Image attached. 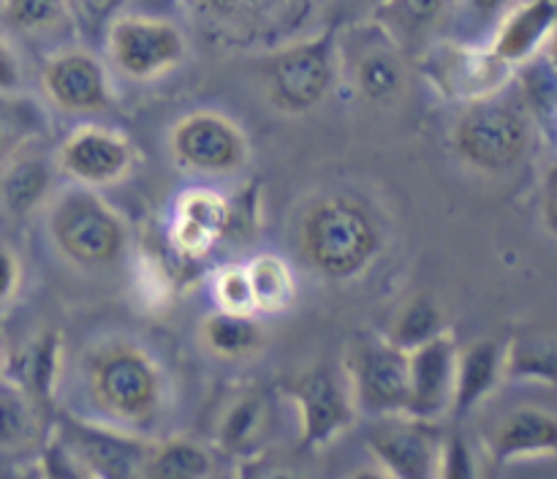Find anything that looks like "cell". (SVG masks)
I'll list each match as a JSON object with an SVG mask.
<instances>
[{
  "label": "cell",
  "mask_w": 557,
  "mask_h": 479,
  "mask_svg": "<svg viewBox=\"0 0 557 479\" xmlns=\"http://www.w3.org/2000/svg\"><path fill=\"white\" fill-rule=\"evenodd\" d=\"M341 41V69L354 90L375 107L400 101L408 87V65L392 36L381 27H357Z\"/></svg>",
  "instance_id": "12"
},
{
  "label": "cell",
  "mask_w": 557,
  "mask_h": 479,
  "mask_svg": "<svg viewBox=\"0 0 557 479\" xmlns=\"http://www.w3.org/2000/svg\"><path fill=\"white\" fill-rule=\"evenodd\" d=\"M444 330V310H441L438 299L428 292H417L395 310L389 330H386V341L408 352V348L430 341V337H435Z\"/></svg>",
  "instance_id": "29"
},
{
  "label": "cell",
  "mask_w": 557,
  "mask_h": 479,
  "mask_svg": "<svg viewBox=\"0 0 557 479\" xmlns=\"http://www.w3.org/2000/svg\"><path fill=\"white\" fill-rule=\"evenodd\" d=\"M384 234L373 212L354 196L315 199L299 221V250L310 270L330 281H351L381 254Z\"/></svg>",
  "instance_id": "2"
},
{
  "label": "cell",
  "mask_w": 557,
  "mask_h": 479,
  "mask_svg": "<svg viewBox=\"0 0 557 479\" xmlns=\"http://www.w3.org/2000/svg\"><path fill=\"white\" fill-rule=\"evenodd\" d=\"M493 65H504L500 60L487 54V60H479L476 54L468 49H444L435 52L428 63V74L433 76L435 85L455 98H473L476 101V90H487V76Z\"/></svg>",
  "instance_id": "27"
},
{
  "label": "cell",
  "mask_w": 557,
  "mask_h": 479,
  "mask_svg": "<svg viewBox=\"0 0 557 479\" xmlns=\"http://www.w3.org/2000/svg\"><path fill=\"white\" fill-rule=\"evenodd\" d=\"M215 474V455L210 446L194 439L150 441L139 477L150 479H201Z\"/></svg>",
  "instance_id": "24"
},
{
  "label": "cell",
  "mask_w": 557,
  "mask_h": 479,
  "mask_svg": "<svg viewBox=\"0 0 557 479\" xmlns=\"http://www.w3.org/2000/svg\"><path fill=\"white\" fill-rule=\"evenodd\" d=\"M457 352L449 330L408 348V417L435 422L451 412Z\"/></svg>",
  "instance_id": "15"
},
{
  "label": "cell",
  "mask_w": 557,
  "mask_h": 479,
  "mask_svg": "<svg viewBox=\"0 0 557 479\" xmlns=\"http://www.w3.org/2000/svg\"><path fill=\"white\" fill-rule=\"evenodd\" d=\"M199 341L212 357L239 363V359L256 357L264 348L267 332L259 314H234V310L215 308L201 319Z\"/></svg>",
  "instance_id": "22"
},
{
  "label": "cell",
  "mask_w": 557,
  "mask_h": 479,
  "mask_svg": "<svg viewBox=\"0 0 557 479\" xmlns=\"http://www.w3.org/2000/svg\"><path fill=\"white\" fill-rule=\"evenodd\" d=\"M63 441L85 477H134L141 471L150 441L112 425H90L71 419Z\"/></svg>",
  "instance_id": "16"
},
{
  "label": "cell",
  "mask_w": 557,
  "mask_h": 479,
  "mask_svg": "<svg viewBox=\"0 0 557 479\" xmlns=\"http://www.w3.org/2000/svg\"><path fill=\"white\" fill-rule=\"evenodd\" d=\"M3 365H5V352H3V346H0V370H3Z\"/></svg>",
  "instance_id": "41"
},
{
  "label": "cell",
  "mask_w": 557,
  "mask_h": 479,
  "mask_svg": "<svg viewBox=\"0 0 557 479\" xmlns=\"http://www.w3.org/2000/svg\"><path fill=\"white\" fill-rule=\"evenodd\" d=\"M212 299H215V308L234 310V314H256L253 292H250L245 265H228L215 272V278H212Z\"/></svg>",
  "instance_id": "32"
},
{
  "label": "cell",
  "mask_w": 557,
  "mask_h": 479,
  "mask_svg": "<svg viewBox=\"0 0 557 479\" xmlns=\"http://www.w3.org/2000/svg\"><path fill=\"white\" fill-rule=\"evenodd\" d=\"M473 468L468 463V450L462 441H449L441 446V466L438 477H471Z\"/></svg>",
  "instance_id": "37"
},
{
  "label": "cell",
  "mask_w": 557,
  "mask_h": 479,
  "mask_svg": "<svg viewBox=\"0 0 557 479\" xmlns=\"http://www.w3.org/2000/svg\"><path fill=\"white\" fill-rule=\"evenodd\" d=\"M54 167L30 147L0 167V210L11 218H27L52 199Z\"/></svg>",
  "instance_id": "21"
},
{
  "label": "cell",
  "mask_w": 557,
  "mask_h": 479,
  "mask_svg": "<svg viewBox=\"0 0 557 479\" xmlns=\"http://www.w3.org/2000/svg\"><path fill=\"white\" fill-rule=\"evenodd\" d=\"M136 163V147L123 131L107 125H79L60 142L54 169L71 183L109 188L123 183Z\"/></svg>",
  "instance_id": "10"
},
{
  "label": "cell",
  "mask_w": 557,
  "mask_h": 479,
  "mask_svg": "<svg viewBox=\"0 0 557 479\" xmlns=\"http://www.w3.org/2000/svg\"><path fill=\"white\" fill-rule=\"evenodd\" d=\"M313 0H188V9L210 36L228 44L286 38L302 25Z\"/></svg>",
  "instance_id": "9"
},
{
  "label": "cell",
  "mask_w": 557,
  "mask_h": 479,
  "mask_svg": "<svg viewBox=\"0 0 557 479\" xmlns=\"http://www.w3.org/2000/svg\"><path fill=\"white\" fill-rule=\"evenodd\" d=\"M531 125L525 114L500 98H476L451 125V147L457 156L482 172H504L528 150Z\"/></svg>",
  "instance_id": "5"
},
{
  "label": "cell",
  "mask_w": 557,
  "mask_h": 479,
  "mask_svg": "<svg viewBox=\"0 0 557 479\" xmlns=\"http://www.w3.org/2000/svg\"><path fill=\"white\" fill-rule=\"evenodd\" d=\"M22 85V65L9 38L0 33V93H14Z\"/></svg>",
  "instance_id": "38"
},
{
  "label": "cell",
  "mask_w": 557,
  "mask_h": 479,
  "mask_svg": "<svg viewBox=\"0 0 557 479\" xmlns=\"http://www.w3.org/2000/svg\"><path fill=\"white\" fill-rule=\"evenodd\" d=\"M487 444L490 455L498 463L557 452V417L536 406L515 408L490 430Z\"/></svg>",
  "instance_id": "20"
},
{
  "label": "cell",
  "mask_w": 557,
  "mask_h": 479,
  "mask_svg": "<svg viewBox=\"0 0 557 479\" xmlns=\"http://www.w3.org/2000/svg\"><path fill=\"white\" fill-rule=\"evenodd\" d=\"M500 373V348L495 341H476L457 352L455 401L451 412L466 414L487 397Z\"/></svg>",
  "instance_id": "25"
},
{
  "label": "cell",
  "mask_w": 557,
  "mask_h": 479,
  "mask_svg": "<svg viewBox=\"0 0 557 479\" xmlns=\"http://www.w3.org/2000/svg\"><path fill=\"white\" fill-rule=\"evenodd\" d=\"M58 363H60V341L54 332H44V335L33 337L27 348L20 357V381L25 390L41 403H47L54 392V381H58Z\"/></svg>",
  "instance_id": "30"
},
{
  "label": "cell",
  "mask_w": 557,
  "mask_h": 479,
  "mask_svg": "<svg viewBox=\"0 0 557 479\" xmlns=\"http://www.w3.org/2000/svg\"><path fill=\"white\" fill-rule=\"evenodd\" d=\"M22 288V259L16 248L0 240V308L9 305Z\"/></svg>",
  "instance_id": "34"
},
{
  "label": "cell",
  "mask_w": 557,
  "mask_h": 479,
  "mask_svg": "<svg viewBox=\"0 0 557 479\" xmlns=\"http://www.w3.org/2000/svg\"><path fill=\"white\" fill-rule=\"evenodd\" d=\"M169 152L185 172L237 174L250 163L248 134L215 109H196L169 131Z\"/></svg>",
  "instance_id": "8"
},
{
  "label": "cell",
  "mask_w": 557,
  "mask_h": 479,
  "mask_svg": "<svg viewBox=\"0 0 557 479\" xmlns=\"http://www.w3.org/2000/svg\"><path fill=\"white\" fill-rule=\"evenodd\" d=\"M544 221L557 234V167L549 169L544 180Z\"/></svg>",
  "instance_id": "39"
},
{
  "label": "cell",
  "mask_w": 557,
  "mask_h": 479,
  "mask_svg": "<svg viewBox=\"0 0 557 479\" xmlns=\"http://www.w3.org/2000/svg\"><path fill=\"white\" fill-rule=\"evenodd\" d=\"M234 207L212 188H188L177 196L169 223V243L183 259H201L228 234Z\"/></svg>",
  "instance_id": "17"
},
{
  "label": "cell",
  "mask_w": 557,
  "mask_h": 479,
  "mask_svg": "<svg viewBox=\"0 0 557 479\" xmlns=\"http://www.w3.org/2000/svg\"><path fill=\"white\" fill-rule=\"evenodd\" d=\"M250 292H253V308L259 316L286 314L297 299L299 286L294 267L277 254H259L245 265Z\"/></svg>",
  "instance_id": "26"
},
{
  "label": "cell",
  "mask_w": 557,
  "mask_h": 479,
  "mask_svg": "<svg viewBox=\"0 0 557 479\" xmlns=\"http://www.w3.org/2000/svg\"><path fill=\"white\" fill-rule=\"evenodd\" d=\"M359 412L375 417L408 414V352L392 341H362L346 363Z\"/></svg>",
  "instance_id": "11"
},
{
  "label": "cell",
  "mask_w": 557,
  "mask_h": 479,
  "mask_svg": "<svg viewBox=\"0 0 557 479\" xmlns=\"http://www.w3.org/2000/svg\"><path fill=\"white\" fill-rule=\"evenodd\" d=\"M555 20V0H528V3L515 5L498 20L490 52L504 65L520 63V60L531 58L536 52L539 44L547 41Z\"/></svg>",
  "instance_id": "19"
},
{
  "label": "cell",
  "mask_w": 557,
  "mask_h": 479,
  "mask_svg": "<svg viewBox=\"0 0 557 479\" xmlns=\"http://www.w3.org/2000/svg\"><path fill=\"white\" fill-rule=\"evenodd\" d=\"M114 69L134 82H152L177 69L188 54V38L172 20L120 11L103 30Z\"/></svg>",
  "instance_id": "7"
},
{
  "label": "cell",
  "mask_w": 557,
  "mask_h": 479,
  "mask_svg": "<svg viewBox=\"0 0 557 479\" xmlns=\"http://www.w3.org/2000/svg\"><path fill=\"white\" fill-rule=\"evenodd\" d=\"M41 90L65 114H101L114 103L107 65L85 47H65L49 54L41 65Z\"/></svg>",
  "instance_id": "13"
},
{
  "label": "cell",
  "mask_w": 557,
  "mask_h": 479,
  "mask_svg": "<svg viewBox=\"0 0 557 479\" xmlns=\"http://www.w3.org/2000/svg\"><path fill=\"white\" fill-rule=\"evenodd\" d=\"M341 76V41L335 30L270 49L261 63L267 101L281 114H308L330 98Z\"/></svg>",
  "instance_id": "4"
},
{
  "label": "cell",
  "mask_w": 557,
  "mask_h": 479,
  "mask_svg": "<svg viewBox=\"0 0 557 479\" xmlns=\"http://www.w3.org/2000/svg\"><path fill=\"white\" fill-rule=\"evenodd\" d=\"M44 403L14 379H0V455L25 457L44 446Z\"/></svg>",
  "instance_id": "18"
},
{
  "label": "cell",
  "mask_w": 557,
  "mask_h": 479,
  "mask_svg": "<svg viewBox=\"0 0 557 479\" xmlns=\"http://www.w3.org/2000/svg\"><path fill=\"white\" fill-rule=\"evenodd\" d=\"M47 131V114L41 103L20 90L0 93V167L36 145Z\"/></svg>",
  "instance_id": "28"
},
{
  "label": "cell",
  "mask_w": 557,
  "mask_h": 479,
  "mask_svg": "<svg viewBox=\"0 0 557 479\" xmlns=\"http://www.w3.org/2000/svg\"><path fill=\"white\" fill-rule=\"evenodd\" d=\"M270 425V408L261 392H239L215 422V446L226 455H245L253 452L256 444L264 439Z\"/></svg>",
  "instance_id": "23"
},
{
  "label": "cell",
  "mask_w": 557,
  "mask_h": 479,
  "mask_svg": "<svg viewBox=\"0 0 557 479\" xmlns=\"http://www.w3.org/2000/svg\"><path fill=\"white\" fill-rule=\"evenodd\" d=\"M384 422L370 433L368 450L375 457L386 477L395 479H428L438 477L441 441L438 430L428 419L381 417Z\"/></svg>",
  "instance_id": "14"
},
{
  "label": "cell",
  "mask_w": 557,
  "mask_h": 479,
  "mask_svg": "<svg viewBox=\"0 0 557 479\" xmlns=\"http://www.w3.org/2000/svg\"><path fill=\"white\" fill-rule=\"evenodd\" d=\"M283 395L297 412L299 439L305 450H324L357 422L359 406L354 401L346 368L341 373L335 365L315 363L297 370L283 384Z\"/></svg>",
  "instance_id": "6"
},
{
  "label": "cell",
  "mask_w": 557,
  "mask_h": 479,
  "mask_svg": "<svg viewBox=\"0 0 557 479\" xmlns=\"http://www.w3.org/2000/svg\"><path fill=\"white\" fill-rule=\"evenodd\" d=\"M47 205V234L69 265L109 270L128 254V223L98 188L71 183Z\"/></svg>",
  "instance_id": "3"
},
{
  "label": "cell",
  "mask_w": 557,
  "mask_h": 479,
  "mask_svg": "<svg viewBox=\"0 0 557 479\" xmlns=\"http://www.w3.org/2000/svg\"><path fill=\"white\" fill-rule=\"evenodd\" d=\"M451 5L471 25H490V22H498L511 9V0H451Z\"/></svg>",
  "instance_id": "36"
},
{
  "label": "cell",
  "mask_w": 557,
  "mask_h": 479,
  "mask_svg": "<svg viewBox=\"0 0 557 479\" xmlns=\"http://www.w3.org/2000/svg\"><path fill=\"white\" fill-rule=\"evenodd\" d=\"M549 54H553V63H555V69H557V20H555V25H553V33H549Z\"/></svg>",
  "instance_id": "40"
},
{
  "label": "cell",
  "mask_w": 557,
  "mask_h": 479,
  "mask_svg": "<svg viewBox=\"0 0 557 479\" xmlns=\"http://www.w3.org/2000/svg\"><path fill=\"white\" fill-rule=\"evenodd\" d=\"M69 20L87 36H103L109 22L120 14L125 0H63Z\"/></svg>",
  "instance_id": "33"
},
{
  "label": "cell",
  "mask_w": 557,
  "mask_h": 479,
  "mask_svg": "<svg viewBox=\"0 0 557 479\" xmlns=\"http://www.w3.org/2000/svg\"><path fill=\"white\" fill-rule=\"evenodd\" d=\"M386 3L400 20L413 22V25H428L449 9L451 0H386Z\"/></svg>",
  "instance_id": "35"
},
{
  "label": "cell",
  "mask_w": 557,
  "mask_h": 479,
  "mask_svg": "<svg viewBox=\"0 0 557 479\" xmlns=\"http://www.w3.org/2000/svg\"><path fill=\"white\" fill-rule=\"evenodd\" d=\"M0 22L22 36H44L71 20L63 0H0Z\"/></svg>",
  "instance_id": "31"
},
{
  "label": "cell",
  "mask_w": 557,
  "mask_h": 479,
  "mask_svg": "<svg viewBox=\"0 0 557 479\" xmlns=\"http://www.w3.org/2000/svg\"><path fill=\"white\" fill-rule=\"evenodd\" d=\"M85 392L92 412L128 433H147L169 406L166 373L145 346L123 337L101 341L85 359Z\"/></svg>",
  "instance_id": "1"
}]
</instances>
